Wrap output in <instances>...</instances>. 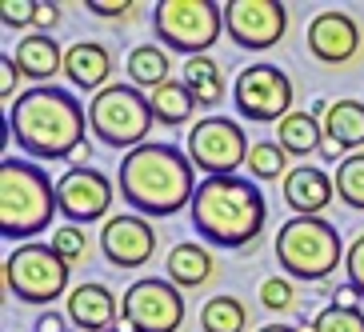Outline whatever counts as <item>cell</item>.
I'll use <instances>...</instances> for the list:
<instances>
[{"instance_id": "6da1fadb", "label": "cell", "mask_w": 364, "mask_h": 332, "mask_svg": "<svg viewBox=\"0 0 364 332\" xmlns=\"http://www.w3.org/2000/svg\"><path fill=\"white\" fill-rule=\"evenodd\" d=\"M85 129L88 108H80L68 88H24L9 108V132L16 149L36 161H65L73 152H85Z\"/></svg>"}, {"instance_id": "7a4b0ae2", "label": "cell", "mask_w": 364, "mask_h": 332, "mask_svg": "<svg viewBox=\"0 0 364 332\" xmlns=\"http://www.w3.org/2000/svg\"><path fill=\"white\" fill-rule=\"evenodd\" d=\"M193 172V161L176 144L149 140V144L124 152L117 188L124 204L136 208L140 216H176L184 204H193L196 188H200Z\"/></svg>"}, {"instance_id": "3957f363", "label": "cell", "mask_w": 364, "mask_h": 332, "mask_svg": "<svg viewBox=\"0 0 364 332\" xmlns=\"http://www.w3.org/2000/svg\"><path fill=\"white\" fill-rule=\"evenodd\" d=\"M193 228L216 248H248L264 232L268 204L245 176H204L193 204Z\"/></svg>"}, {"instance_id": "277c9868", "label": "cell", "mask_w": 364, "mask_h": 332, "mask_svg": "<svg viewBox=\"0 0 364 332\" xmlns=\"http://www.w3.org/2000/svg\"><path fill=\"white\" fill-rule=\"evenodd\" d=\"M60 213L56 181L28 161H0V232L4 240H28ZM33 245V240H28Z\"/></svg>"}, {"instance_id": "5b68a950", "label": "cell", "mask_w": 364, "mask_h": 332, "mask_svg": "<svg viewBox=\"0 0 364 332\" xmlns=\"http://www.w3.org/2000/svg\"><path fill=\"white\" fill-rule=\"evenodd\" d=\"M277 260L292 280H324L336 272L348 248L341 245V232L324 216H292L277 228Z\"/></svg>"}, {"instance_id": "8992f818", "label": "cell", "mask_w": 364, "mask_h": 332, "mask_svg": "<svg viewBox=\"0 0 364 332\" xmlns=\"http://www.w3.org/2000/svg\"><path fill=\"white\" fill-rule=\"evenodd\" d=\"M156 124L152 117L149 97L140 92L136 85H112L100 88L97 97L88 100V129L97 132L100 144L108 149H140L149 144V132Z\"/></svg>"}, {"instance_id": "52a82bcc", "label": "cell", "mask_w": 364, "mask_h": 332, "mask_svg": "<svg viewBox=\"0 0 364 332\" xmlns=\"http://www.w3.org/2000/svg\"><path fill=\"white\" fill-rule=\"evenodd\" d=\"M152 33L164 48L184 53L188 60L204 56L225 33V4L216 0H156L152 4Z\"/></svg>"}, {"instance_id": "ba28073f", "label": "cell", "mask_w": 364, "mask_h": 332, "mask_svg": "<svg viewBox=\"0 0 364 332\" xmlns=\"http://www.w3.org/2000/svg\"><path fill=\"white\" fill-rule=\"evenodd\" d=\"M4 284L24 304H53L68 292V264L53 245H21L4 260Z\"/></svg>"}, {"instance_id": "9c48e42d", "label": "cell", "mask_w": 364, "mask_h": 332, "mask_svg": "<svg viewBox=\"0 0 364 332\" xmlns=\"http://www.w3.org/2000/svg\"><path fill=\"white\" fill-rule=\"evenodd\" d=\"M248 152H252V144H248L245 129L228 117H208L188 132V161L204 176H236V168L248 164Z\"/></svg>"}, {"instance_id": "30bf717a", "label": "cell", "mask_w": 364, "mask_h": 332, "mask_svg": "<svg viewBox=\"0 0 364 332\" xmlns=\"http://www.w3.org/2000/svg\"><path fill=\"white\" fill-rule=\"evenodd\" d=\"M120 316L132 332H176L184 324V296L172 280L144 277L120 296Z\"/></svg>"}, {"instance_id": "8fae6325", "label": "cell", "mask_w": 364, "mask_h": 332, "mask_svg": "<svg viewBox=\"0 0 364 332\" xmlns=\"http://www.w3.org/2000/svg\"><path fill=\"white\" fill-rule=\"evenodd\" d=\"M236 112L257 124H272L292 112V80L277 65H248L232 85Z\"/></svg>"}, {"instance_id": "7c38bea8", "label": "cell", "mask_w": 364, "mask_h": 332, "mask_svg": "<svg viewBox=\"0 0 364 332\" xmlns=\"http://www.w3.org/2000/svg\"><path fill=\"white\" fill-rule=\"evenodd\" d=\"M225 33L236 48L264 53L289 33V12L280 0H228L225 4Z\"/></svg>"}, {"instance_id": "4fadbf2b", "label": "cell", "mask_w": 364, "mask_h": 332, "mask_svg": "<svg viewBox=\"0 0 364 332\" xmlns=\"http://www.w3.org/2000/svg\"><path fill=\"white\" fill-rule=\"evenodd\" d=\"M56 200H60V216H68V225H92L100 216H108L112 204V181L97 168H68L56 181Z\"/></svg>"}, {"instance_id": "5bb4252c", "label": "cell", "mask_w": 364, "mask_h": 332, "mask_svg": "<svg viewBox=\"0 0 364 332\" xmlns=\"http://www.w3.org/2000/svg\"><path fill=\"white\" fill-rule=\"evenodd\" d=\"M100 248L105 260L117 268H140L156 252V232L144 216H112L100 228Z\"/></svg>"}, {"instance_id": "9a60e30c", "label": "cell", "mask_w": 364, "mask_h": 332, "mask_svg": "<svg viewBox=\"0 0 364 332\" xmlns=\"http://www.w3.org/2000/svg\"><path fill=\"white\" fill-rule=\"evenodd\" d=\"M309 53L316 56L321 65H348V60L360 53V24H356L348 12H336V9L312 16Z\"/></svg>"}, {"instance_id": "2e32d148", "label": "cell", "mask_w": 364, "mask_h": 332, "mask_svg": "<svg viewBox=\"0 0 364 332\" xmlns=\"http://www.w3.org/2000/svg\"><path fill=\"white\" fill-rule=\"evenodd\" d=\"M117 316H120V300L100 280H85L68 292V321L80 324L85 332H108Z\"/></svg>"}, {"instance_id": "e0dca14e", "label": "cell", "mask_w": 364, "mask_h": 332, "mask_svg": "<svg viewBox=\"0 0 364 332\" xmlns=\"http://www.w3.org/2000/svg\"><path fill=\"white\" fill-rule=\"evenodd\" d=\"M332 196H336V181L312 164H300L284 176V204L296 216H321L332 204Z\"/></svg>"}, {"instance_id": "ac0fdd59", "label": "cell", "mask_w": 364, "mask_h": 332, "mask_svg": "<svg viewBox=\"0 0 364 332\" xmlns=\"http://www.w3.org/2000/svg\"><path fill=\"white\" fill-rule=\"evenodd\" d=\"M65 76L68 85L80 88V92H92L97 97L100 88H108V76H112V53L97 41H76L65 53Z\"/></svg>"}, {"instance_id": "d6986e66", "label": "cell", "mask_w": 364, "mask_h": 332, "mask_svg": "<svg viewBox=\"0 0 364 332\" xmlns=\"http://www.w3.org/2000/svg\"><path fill=\"white\" fill-rule=\"evenodd\" d=\"M321 129H324V140H328V152H324L328 161H336V152L353 156V149L364 144V105L360 100H332Z\"/></svg>"}, {"instance_id": "ffe728a7", "label": "cell", "mask_w": 364, "mask_h": 332, "mask_svg": "<svg viewBox=\"0 0 364 332\" xmlns=\"http://www.w3.org/2000/svg\"><path fill=\"white\" fill-rule=\"evenodd\" d=\"M12 60H16V68H21V76H28V80H36V85H53V76L65 68V53H60V44H56L48 33L24 36V41L16 44Z\"/></svg>"}, {"instance_id": "44dd1931", "label": "cell", "mask_w": 364, "mask_h": 332, "mask_svg": "<svg viewBox=\"0 0 364 332\" xmlns=\"http://www.w3.org/2000/svg\"><path fill=\"white\" fill-rule=\"evenodd\" d=\"M321 140H324V129H321V120H316V112L292 108L289 117L277 124V144L289 156H309V152L321 149Z\"/></svg>"}, {"instance_id": "7402d4cb", "label": "cell", "mask_w": 364, "mask_h": 332, "mask_svg": "<svg viewBox=\"0 0 364 332\" xmlns=\"http://www.w3.org/2000/svg\"><path fill=\"white\" fill-rule=\"evenodd\" d=\"M213 252L204 245H193V240H184L168 252V280L176 289H196L204 280L213 277Z\"/></svg>"}, {"instance_id": "603a6c76", "label": "cell", "mask_w": 364, "mask_h": 332, "mask_svg": "<svg viewBox=\"0 0 364 332\" xmlns=\"http://www.w3.org/2000/svg\"><path fill=\"white\" fill-rule=\"evenodd\" d=\"M129 80L136 88H161L164 80H172V56L161 44H136L129 53Z\"/></svg>"}, {"instance_id": "cb8c5ba5", "label": "cell", "mask_w": 364, "mask_h": 332, "mask_svg": "<svg viewBox=\"0 0 364 332\" xmlns=\"http://www.w3.org/2000/svg\"><path fill=\"white\" fill-rule=\"evenodd\" d=\"M149 105H152L156 124L176 129V124H184V120L193 117L196 97L188 92V85H184V80H164L161 88H152V92H149Z\"/></svg>"}, {"instance_id": "d4e9b609", "label": "cell", "mask_w": 364, "mask_h": 332, "mask_svg": "<svg viewBox=\"0 0 364 332\" xmlns=\"http://www.w3.org/2000/svg\"><path fill=\"white\" fill-rule=\"evenodd\" d=\"M181 80L188 85L196 105H204V108L220 105V97H225V76H220V65H216L213 56H193V60H184Z\"/></svg>"}, {"instance_id": "484cf974", "label": "cell", "mask_w": 364, "mask_h": 332, "mask_svg": "<svg viewBox=\"0 0 364 332\" xmlns=\"http://www.w3.org/2000/svg\"><path fill=\"white\" fill-rule=\"evenodd\" d=\"M245 324H248V309H245V300H236V296H213L200 309L204 332H245Z\"/></svg>"}, {"instance_id": "4316f807", "label": "cell", "mask_w": 364, "mask_h": 332, "mask_svg": "<svg viewBox=\"0 0 364 332\" xmlns=\"http://www.w3.org/2000/svg\"><path fill=\"white\" fill-rule=\"evenodd\" d=\"M336 196L348 208L364 213V152H353L336 164Z\"/></svg>"}, {"instance_id": "83f0119b", "label": "cell", "mask_w": 364, "mask_h": 332, "mask_svg": "<svg viewBox=\"0 0 364 332\" xmlns=\"http://www.w3.org/2000/svg\"><path fill=\"white\" fill-rule=\"evenodd\" d=\"M284 164H289V152L280 149L277 140H260V144H252V152H248V172H252L257 181H280V176H289Z\"/></svg>"}, {"instance_id": "f1b7e54d", "label": "cell", "mask_w": 364, "mask_h": 332, "mask_svg": "<svg viewBox=\"0 0 364 332\" xmlns=\"http://www.w3.org/2000/svg\"><path fill=\"white\" fill-rule=\"evenodd\" d=\"M312 332H364V309H356V304H328L324 312H316Z\"/></svg>"}, {"instance_id": "f546056e", "label": "cell", "mask_w": 364, "mask_h": 332, "mask_svg": "<svg viewBox=\"0 0 364 332\" xmlns=\"http://www.w3.org/2000/svg\"><path fill=\"white\" fill-rule=\"evenodd\" d=\"M53 248L60 252L65 264H80V260H85L88 240H85V232H80L76 225H65V228H56V232H53Z\"/></svg>"}, {"instance_id": "4dcf8cb0", "label": "cell", "mask_w": 364, "mask_h": 332, "mask_svg": "<svg viewBox=\"0 0 364 332\" xmlns=\"http://www.w3.org/2000/svg\"><path fill=\"white\" fill-rule=\"evenodd\" d=\"M344 277H348V289H353L356 296H364V232L356 236L353 245H348V252H344Z\"/></svg>"}, {"instance_id": "1f68e13d", "label": "cell", "mask_w": 364, "mask_h": 332, "mask_svg": "<svg viewBox=\"0 0 364 332\" xmlns=\"http://www.w3.org/2000/svg\"><path fill=\"white\" fill-rule=\"evenodd\" d=\"M36 4L41 0H4L0 4V21L9 28H28V24H36Z\"/></svg>"}, {"instance_id": "d6a6232c", "label": "cell", "mask_w": 364, "mask_h": 332, "mask_svg": "<svg viewBox=\"0 0 364 332\" xmlns=\"http://www.w3.org/2000/svg\"><path fill=\"white\" fill-rule=\"evenodd\" d=\"M260 304H264L268 312H284L292 304V284L280 280V277L264 280V284H260Z\"/></svg>"}, {"instance_id": "836d02e7", "label": "cell", "mask_w": 364, "mask_h": 332, "mask_svg": "<svg viewBox=\"0 0 364 332\" xmlns=\"http://www.w3.org/2000/svg\"><path fill=\"white\" fill-rule=\"evenodd\" d=\"M16 76H21V68H16V60L4 53L0 56V97L4 100H12V92H16Z\"/></svg>"}, {"instance_id": "e575fe53", "label": "cell", "mask_w": 364, "mask_h": 332, "mask_svg": "<svg viewBox=\"0 0 364 332\" xmlns=\"http://www.w3.org/2000/svg\"><path fill=\"white\" fill-rule=\"evenodd\" d=\"M88 12H97V16H129V12H136V4H129V0H88Z\"/></svg>"}, {"instance_id": "d590c367", "label": "cell", "mask_w": 364, "mask_h": 332, "mask_svg": "<svg viewBox=\"0 0 364 332\" xmlns=\"http://www.w3.org/2000/svg\"><path fill=\"white\" fill-rule=\"evenodd\" d=\"M56 21H60V9L48 4V0H41V4H36V28H53Z\"/></svg>"}, {"instance_id": "8d00e7d4", "label": "cell", "mask_w": 364, "mask_h": 332, "mask_svg": "<svg viewBox=\"0 0 364 332\" xmlns=\"http://www.w3.org/2000/svg\"><path fill=\"white\" fill-rule=\"evenodd\" d=\"M36 332H65V321L56 312H44L41 321H36Z\"/></svg>"}, {"instance_id": "74e56055", "label": "cell", "mask_w": 364, "mask_h": 332, "mask_svg": "<svg viewBox=\"0 0 364 332\" xmlns=\"http://www.w3.org/2000/svg\"><path fill=\"white\" fill-rule=\"evenodd\" d=\"M260 332H296V328H289V324H264Z\"/></svg>"}, {"instance_id": "f35d334b", "label": "cell", "mask_w": 364, "mask_h": 332, "mask_svg": "<svg viewBox=\"0 0 364 332\" xmlns=\"http://www.w3.org/2000/svg\"><path fill=\"white\" fill-rule=\"evenodd\" d=\"M108 332H112V328H108Z\"/></svg>"}]
</instances>
